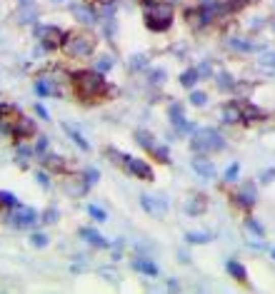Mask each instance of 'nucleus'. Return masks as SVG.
Wrapping results in <instances>:
<instances>
[{
  "label": "nucleus",
  "instance_id": "42",
  "mask_svg": "<svg viewBox=\"0 0 275 294\" xmlns=\"http://www.w3.org/2000/svg\"><path fill=\"white\" fill-rule=\"evenodd\" d=\"M163 78H165V72H163V70H155V72H153V83H163Z\"/></svg>",
  "mask_w": 275,
  "mask_h": 294
},
{
  "label": "nucleus",
  "instance_id": "36",
  "mask_svg": "<svg viewBox=\"0 0 275 294\" xmlns=\"http://www.w3.org/2000/svg\"><path fill=\"white\" fill-rule=\"evenodd\" d=\"M30 244H33V247H45V244H48V237L38 232V235H33V237H30Z\"/></svg>",
  "mask_w": 275,
  "mask_h": 294
},
{
  "label": "nucleus",
  "instance_id": "17",
  "mask_svg": "<svg viewBox=\"0 0 275 294\" xmlns=\"http://www.w3.org/2000/svg\"><path fill=\"white\" fill-rule=\"evenodd\" d=\"M15 20L18 23H33V20H38V10L33 8L30 3H23V8L15 13Z\"/></svg>",
  "mask_w": 275,
  "mask_h": 294
},
{
  "label": "nucleus",
  "instance_id": "41",
  "mask_svg": "<svg viewBox=\"0 0 275 294\" xmlns=\"http://www.w3.org/2000/svg\"><path fill=\"white\" fill-rule=\"evenodd\" d=\"M35 110H38V115H40L43 120H48V118H50V115H48V110H45L43 105H35Z\"/></svg>",
  "mask_w": 275,
  "mask_h": 294
},
{
  "label": "nucleus",
  "instance_id": "9",
  "mask_svg": "<svg viewBox=\"0 0 275 294\" xmlns=\"http://www.w3.org/2000/svg\"><path fill=\"white\" fill-rule=\"evenodd\" d=\"M10 135L15 137V140H25V137H33L35 135V122L30 118H20L15 120L13 125H10Z\"/></svg>",
  "mask_w": 275,
  "mask_h": 294
},
{
  "label": "nucleus",
  "instance_id": "26",
  "mask_svg": "<svg viewBox=\"0 0 275 294\" xmlns=\"http://www.w3.org/2000/svg\"><path fill=\"white\" fill-rule=\"evenodd\" d=\"M185 239H188L190 244H205V242H210L213 237L208 235V232H188V235H185Z\"/></svg>",
  "mask_w": 275,
  "mask_h": 294
},
{
  "label": "nucleus",
  "instance_id": "6",
  "mask_svg": "<svg viewBox=\"0 0 275 294\" xmlns=\"http://www.w3.org/2000/svg\"><path fill=\"white\" fill-rule=\"evenodd\" d=\"M68 32H63L58 25H38L35 28V38L40 40V45L45 50H58L63 48V40H65Z\"/></svg>",
  "mask_w": 275,
  "mask_h": 294
},
{
  "label": "nucleus",
  "instance_id": "18",
  "mask_svg": "<svg viewBox=\"0 0 275 294\" xmlns=\"http://www.w3.org/2000/svg\"><path fill=\"white\" fill-rule=\"evenodd\" d=\"M133 269H138V272H143V274H148V277H155V274H158V265L150 262V260H143V257H138V260L133 262Z\"/></svg>",
  "mask_w": 275,
  "mask_h": 294
},
{
  "label": "nucleus",
  "instance_id": "21",
  "mask_svg": "<svg viewBox=\"0 0 275 294\" xmlns=\"http://www.w3.org/2000/svg\"><path fill=\"white\" fill-rule=\"evenodd\" d=\"M228 272L238 279V282H248V272H245V267L240 265V262H235V260H228Z\"/></svg>",
  "mask_w": 275,
  "mask_h": 294
},
{
  "label": "nucleus",
  "instance_id": "25",
  "mask_svg": "<svg viewBox=\"0 0 275 294\" xmlns=\"http://www.w3.org/2000/svg\"><path fill=\"white\" fill-rule=\"evenodd\" d=\"M65 132H68V135H70V137H73V142H75V145L80 147V150H85V152H88V150H90V145H88V142H85V140H83V135H80V132H75V130H73V127H70V125H65Z\"/></svg>",
  "mask_w": 275,
  "mask_h": 294
},
{
  "label": "nucleus",
  "instance_id": "47",
  "mask_svg": "<svg viewBox=\"0 0 275 294\" xmlns=\"http://www.w3.org/2000/svg\"><path fill=\"white\" fill-rule=\"evenodd\" d=\"M273 257H275V249H273Z\"/></svg>",
  "mask_w": 275,
  "mask_h": 294
},
{
  "label": "nucleus",
  "instance_id": "3",
  "mask_svg": "<svg viewBox=\"0 0 275 294\" xmlns=\"http://www.w3.org/2000/svg\"><path fill=\"white\" fill-rule=\"evenodd\" d=\"M108 157H113V162H120L123 167L130 172L133 177H138V179H145V182H150L153 179V170H150V165L145 162V160H135V157H130V155H125V152H118V150H108Z\"/></svg>",
  "mask_w": 275,
  "mask_h": 294
},
{
  "label": "nucleus",
  "instance_id": "23",
  "mask_svg": "<svg viewBox=\"0 0 275 294\" xmlns=\"http://www.w3.org/2000/svg\"><path fill=\"white\" fill-rule=\"evenodd\" d=\"M205 207H208V202H205V197L200 195V197H193V202L185 207V209H188V214H203Z\"/></svg>",
  "mask_w": 275,
  "mask_h": 294
},
{
  "label": "nucleus",
  "instance_id": "31",
  "mask_svg": "<svg viewBox=\"0 0 275 294\" xmlns=\"http://www.w3.org/2000/svg\"><path fill=\"white\" fill-rule=\"evenodd\" d=\"M190 102H193L195 107H200V105H205V102H208V95L198 90V92H193V95H190Z\"/></svg>",
  "mask_w": 275,
  "mask_h": 294
},
{
  "label": "nucleus",
  "instance_id": "34",
  "mask_svg": "<svg viewBox=\"0 0 275 294\" xmlns=\"http://www.w3.org/2000/svg\"><path fill=\"white\" fill-rule=\"evenodd\" d=\"M33 152H35V150H30V147H25V145H20V147H18V157H20V162H23V165H25V162L30 160V155H33Z\"/></svg>",
  "mask_w": 275,
  "mask_h": 294
},
{
  "label": "nucleus",
  "instance_id": "39",
  "mask_svg": "<svg viewBox=\"0 0 275 294\" xmlns=\"http://www.w3.org/2000/svg\"><path fill=\"white\" fill-rule=\"evenodd\" d=\"M35 179H38L43 187H50V179H48V175H45V172H35Z\"/></svg>",
  "mask_w": 275,
  "mask_h": 294
},
{
  "label": "nucleus",
  "instance_id": "11",
  "mask_svg": "<svg viewBox=\"0 0 275 294\" xmlns=\"http://www.w3.org/2000/svg\"><path fill=\"white\" fill-rule=\"evenodd\" d=\"M70 10H73V15H75V18H78L83 25H95V23H98L95 10H93V8H88V5H83V3H75Z\"/></svg>",
  "mask_w": 275,
  "mask_h": 294
},
{
  "label": "nucleus",
  "instance_id": "37",
  "mask_svg": "<svg viewBox=\"0 0 275 294\" xmlns=\"http://www.w3.org/2000/svg\"><path fill=\"white\" fill-rule=\"evenodd\" d=\"M238 172H240V167H238V165H230V167H228V172H225V179H228V182H235Z\"/></svg>",
  "mask_w": 275,
  "mask_h": 294
},
{
  "label": "nucleus",
  "instance_id": "8",
  "mask_svg": "<svg viewBox=\"0 0 275 294\" xmlns=\"http://www.w3.org/2000/svg\"><path fill=\"white\" fill-rule=\"evenodd\" d=\"M35 219H38V212H35L33 207L15 205V207H13V212H10V225H13V227H18V230L35 225Z\"/></svg>",
  "mask_w": 275,
  "mask_h": 294
},
{
  "label": "nucleus",
  "instance_id": "35",
  "mask_svg": "<svg viewBox=\"0 0 275 294\" xmlns=\"http://www.w3.org/2000/svg\"><path fill=\"white\" fill-rule=\"evenodd\" d=\"M48 152V137H38V145H35V155L43 157Z\"/></svg>",
  "mask_w": 275,
  "mask_h": 294
},
{
  "label": "nucleus",
  "instance_id": "29",
  "mask_svg": "<svg viewBox=\"0 0 275 294\" xmlns=\"http://www.w3.org/2000/svg\"><path fill=\"white\" fill-rule=\"evenodd\" d=\"M258 65L265 70H275V53H265L263 58H258Z\"/></svg>",
  "mask_w": 275,
  "mask_h": 294
},
{
  "label": "nucleus",
  "instance_id": "5",
  "mask_svg": "<svg viewBox=\"0 0 275 294\" xmlns=\"http://www.w3.org/2000/svg\"><path fill=\"white\" fill-rule=\"evenodd\" d=\"M190 145H193L195 152H218V150L225 147V140H223V135H220L218 130H213V127H203V130H195Z\"/></svg>",
  "mask_w": 275,
  "mask_h": 294
},
{
  "label": "nucleus",
  "instance_id": "1",
  "mask_svg": "<svg viewBox=\"0 0 275 294\" xmlns=\"http://www.w3.org/2000/svg\"><path fill=\"white\" fill-rule=\"evenodd\" d=\"M73 88H75V95L83 102H95V100H100L103 95L110 92L100 70H78V72H73Z\"/></svg>",
  "mask_w": 275,
  "mask_h": 294
},
{
  "label": "nucleus",
  "instance_id": "48",
  "mask_svg": "<svg viewBox=\"0 0 275 294\" xmlns=\"http://www.w3.org/2000/svg\"><path fill=\"white\" fill-rule=\"evenodd\" d=\"M55 3H58V0H55Z\"/></svg>",
  "mask_w": 275,
  "mask_h": 294
},
{
  "label": "nucleus",
  "instance_id": "2",
  "mask_svg": "<svg viewBox=\"0 0 275 294\" xmlns=\"http://www.w3.org/2000/svg\"><path fill=\"white\" fill-rule=\"evenodd\" d=\"M145 28L153 32H165L173 25V5L170 3H145V13H143Z\"/></svg>",
  "mask_w": 275,
  "mask_h": 294
},
{
  "label": "nucleus",
  "instance_id": "20",
  "mask_svg": "<svg viewBox=\"0 0 275 294\" xmlns=\"http://www.w3.org/2000/svg\"><path fill=\"white\" fill-rule=\"evenodd\" d=\"M40 162L45 165V167H50V170H58V172H63L65 170V162H63V157H58V155H43L40 157Z\"/></svg>",
  "mask_w": 275,
  "mask_h": 294
},
{
  "label": "nucleus",
  "instance_id": "28",
  "mask_svg": "<svg viewBox=\"0 0 275 294\" xmlns=\"http://www.w3.org/2000/svg\"><path fill=\"white\" fill-rule=\"evenodd\" d=\"M218 85H220V90H233L235 88V83H233V78H230L228 72H218Z\"/></svg>",
  "mask_w": 275,
  "mask_h": 294
},
{
  "label": "nucleus",
  "instance_id": "43",
  "mask_svg": "<svg viewBox=\"0 0 275 294\" xmlns=\"http://www.w3.org/2000/svg\"><path fill=\"white\" fill-rule=\"evenodd\" d=\"M133 67H145V58H133Z\"/></svg>",
  "mask_w": 275,
  "mask_h": 294
},
{
  "label": "nucleus",
  "instance_id": "40",
  "mask_svg": "<svg viewBox=\"0 0 275 294\" xmlns=\"http://www.w3.org/2000/svg\"><path fill=\"white\" fill-rule=\"evenodd\" d=\"M248 227H250V230H253V232H255V235H265V232H263V227H260V225H258V222H253V219H248Z\"/></svg>",
  "mask_w": 275,
  "mask_h": 294
},
{
  "label": "nucleus",
  "instance_id": "22",
  "mask_svg": "<svg viewBox=\"0 0 275 294\" xmlns=\"http://www.w3.org/2000/svg\"><path fill=\"white\" fill-rule=\"evenodd\" d=\"M198 80H200V72H198V67H190V70H185L183 75H180V85H183V88H193Z\"/></svg>",
  "mask_w": 275,
  "mask_h": 294
},
{
  "label": "nucleus",
  "instance_id": "12",
  "mask_svg": "<svg viewBox=\"0 0 275 294\" xmlns=\"http://www.w3.org/2000/svg\"><path fill=\"white\" fill-rule=\"evenodd\" d=\"M193 170H195V172H198L200 177H205V179H210V177L215 175L213 162H210L208 157H203V155H198V157L193 160Z\"/></svg>",
  "mask_w": 275,
  "mask_h": 294
},
{
  "label": "nucleus",
  "instance_id": "4",
  "mask_svg": "<svg viewBox=\"0 0 275 294\" xmlns=\"http://www.w3.org/2000/svg\"><path fill=\"white\" fill-rule=\"evenodd\" d=\"M63 50L70 58H85V55H90L95 50V38L88 35V32H70L63 40Z\"/></svg>",
  "mask_w": 275,
  "mask_h": 294
},
{
  "label": "nucleus",
  "instance_id": "45",
  "mask_svg": "<svg viewBox=\"0 0 275 294\" xmlns=\"http://www.w3.org/2000/svg\"><path fill=\"white\" fill-rule=\"evenodd\" d=\"M98 3H103V5H113L115 0H98Z\"/></svg>",
  "mask_w": 275,
  "mask_h": 294
},
{
  "label": "nucleus",
  "instance_id": "33",
  "mask_svg": "<svg viewBox=\"0 0 275 294\" xmlns=\"http://www.w3.org/2000/svg\"><path fill=\"white\" fill-rule=\"evenodd\" d=\"M88 212H90V217H95L98 222H105V219H108V214H105V209H100V207H95V205H90V207H88Z\"/></svg>",
  "mask_w": 275,
  "mask_h": 294
},
{
  "label": "nucleus",
  "instance_id": "14",
  "mask_svg": "<svg viewBox=\"0 0 275 294\" xmlns=\"http://www.w3.org/2000/svg\"><path fill=\"white\" fill-rule=\"evenodd\" d=\"M80 237H83L88 244H93V247H100V249L110 244V242L100 235V232H95V230H90V227H83V230H80Z\"/></svg>",
  "mask_w": 275,
  "mask_h": 294
},
{
  "label": "nucleus",
  "instance_id": "27",
  "mask_svg": "<svg viewBox=\"0 0 275 294\" xmlns=\"http://www.w3.org/2000/svg\"><path fill=\"white\" fill-rule=\"evenodd\" d=\"M230 48H235V50H245V53H250V50H260V45H255V43H243V40H230Z\"/></svg>",
  "mask_w": 275,
  "mask_h": 294
},
{
  "label": "nucleus",
  "instance_id": "13",
  "mask_svg": "<svg viewBox=\"0 0 275 294\" xmlns=\"http://www.w3.org/2000/svg\"><path fill=\"white\" fill-rule=\"evenodd\" d=\"M238 107H240V120H245V122H255V120L265 118L263 110L255 107V105H250V102H238Z\"/></svg>",
  "mask_w": 275,
  "mask_h": 294
},
{
  "label": "nucleus",
  "instance_id": "32",
  "mask_svg": "<svg viewBox=\"0 0 275 294\" xmlns=\"http://www.w3.org/2000/svg\"><path fill=\"white\" fill-rule=\"evenodd\" d=\"M43 222H48V225L58 222V209H55V207H48V209L43 212Z\"/></svg>",
  "mask_w": 275,
  "mask_h": 294
},
{
  "label": "nucleus",
  "instance_id": "19",
  "mask_svg": "<svg viewBox=\"0 0 275 294\" xmlns=\"http://www.w3.org/2000/svg\"><path fill=\"white\" fill-rule=\"evenodd\" d=\"M223 120H225L228 125H233V122H238V120H240V107H238V100L223 107Z\"/></svg>",
  "mask_w": 275,
  "mask_h": 294
},
{
  "label": "nucleus",
  "instance_id": "7",
  "mask_svg": "<svg viewBox=\"0 0 275 294\" xmlns=\"http://www.w3.org/2000/svg\"><path fill=\"white\" fill-rule=\"evenodd\" d=\"M135 140H138V145H140V147H145L150 155H155L160 162H165V165L170 162V155H168V150L158 145V142H155V137L150 135V132H148V130H138V132H135Z\"/></svg>",
  "mask_w": 275,
  "mask_h": 294
},
{
  "label": "nucleus",
  "instance_id": "24",
  "mask_svg": "<svg viewBox=\"0 0 275 294\" xmlns=\"http://www.w3.org/2000/svg\"><path fill=\"white\" fill-rule=\"evenodd\" d=\"M235 200H240V205H245V207H253V205H255V195H253V187L248 185V187H245L240 195H235Z\"/></svg>",
  "mask_w": 275,
  "mask_h": 294
},
{
  "label": "nucleus",
  "instance_id": "30",
  "mask_svg": "<svg viewBox=\"0 0 275 294\" xmlns=\"http://www.w3.org/2000/svg\"><path fill=\"white\" fill-rule=\"evenodd\" d=\"M0 205L3 207H15L18 205V197L10 195V192H3V190H0Z\"/></svg>",
  "mask_w": 275,
  "mask_h": 294
},
{
  "label": "nucleus",
  "instance_id": "10",
  "mask_svg": "<svg viewBox=\"0 0 275 294\" xmlns=\"http://www.w3.org/2000/svg\"><path fill=\"white\" fill-rule=\"evenodd\" d=\"M140 205H143V209H145L148 214H153V217H165V212H168L165 202L155 200L150 195H143V197H140Z\"/></svg>",
  "mask_w": 275,
  "mask_h": 294
},
{
  "label": "nucleus",
  "instance_id": "38",
  "mask_svg": "<svg viewBox=\"0 0 275 294\" xmlns=\"http://www.w3.org/2000/svg\"><path fill=\"white\" fill-rule=\"evenodd\" d=\"M98 177H100V175H98V170H93V167H90V170L85 172V182H88V185H95V182H98Z\"/></svg>",
  "mask_w": 275,
  "mask_h": 294
},
{
  "label": "nucleus",
  "instance_id": "15",
  "mask_svg": "<svg viewBox=\"0 0 275 294\" xmlns=\"http://www.w3.org/2000/svg\"><path fill=\"white\" fill-rule=\"evenodd\" d=\"M35 92H38L40 97H50V95H58V88L53 85L50 78H38V80H35Z\"/></svg>",
  "mask_w": 275,
  "mask_h": 294
},
{
  "label": "nucleus",
  "instance_id": "44",
  "mask_svg": "<svg viewBox=\"0 0 275 294\" xmlns=\"http://www.w3.org/2000/svg\"><path fill=\"white\" fill-rule=\"evenodd\" d=\"M108 67H110V58H103V62H100V72L108 70Z\"/></svg>",
  "mask_w": 275,
  "mask_h": 294
},
{
  "label": "nucleus",
  "instance_id": "46",
  "mask_svg": "<svg viewBox=\"0 0 275 294\" xmlns=\"http://www.w3.org/2000/svg\"><path fill=\"white\" fill-rule=\"evenodd\" d=\"M20 3H30V0H20Z\"/></svg>",
  "mask_w": 275,
  "mask_h": 294
},
{
  "label": "nucleus",
  "instance_id": "16",
  "mask_svg": "<svg viewBox=\"0 0 275 294\" xmlns=\"http://www.w3.org/2000/svg\"><path fill=\"white\" fill-rule=\"evenodd\" d=\"M170 122L178 127V130H193V125H188L183 118V107L180 105H170Z\"/></svg>",
  "mask_w": 275,
  "mask_h": 294
}]
</instances>
